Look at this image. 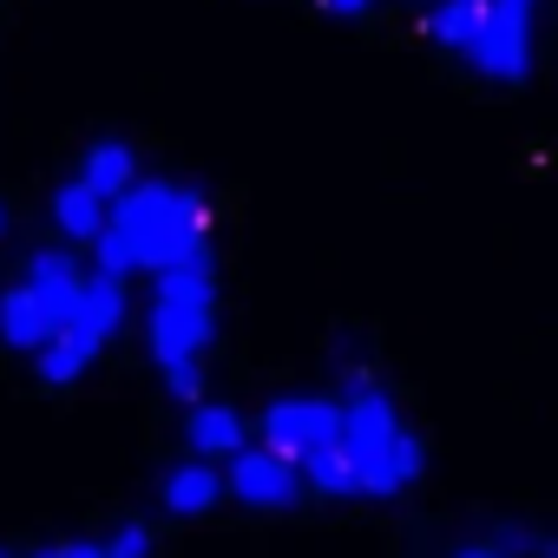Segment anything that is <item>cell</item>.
Listing matches in <instances>:
<instances>
[{"label": "cell", "mask_w": 558, "mask_h": 558, "mask_svg": "<svg viewBox=\"0 0 558 558\" xmlns=\"http://www.w3.org/2000/svg\"><path fill=\"white\" fill-rule=\"evenodd\" d=\"M93 250H99V269H112V276H132V269H151L158 276L165 263L204 250V197L184 191V184H158V178L138 184L132 178L112 197Z\"/></svg>", "instance_id": "6da1fadb"}, {"label": "cell", "mask_w": 558, "mask_h": 558, "mask_svg": "<svg viewBox=\"0 0 558 558\" xmlns=\"http://www.w3.org/2000/svg\"><path fill=\"white\" fill-rule=\"evenodd\" d=\"M217 329V276H210V250H191L178 263L158 269V296H151V355L165 388L191 408L204 388V349Z\"/></svg>", "instance_id": "7a4b0ae2"}, {"label": "cell", "mask_w": 558, "mask_h": 558, "mask_svg": "<svg viewBox=\"0 0 558 558\" xmlns=\"http://www.w3.org/2000/svg\"><path fill=\"white\" fill-rule=\"evenodd\" d=\"M342 447L355 460V493H401L408 480H421V440L401 427L395 401L368 381H355V395L342 401Z\"/></svg>", "instance_id": "3957f363"}, {"label": "cell", "mask_w": 558, "mask_h": 558, "mask_svg": "<svg viewBox=\"0 0 558 558\" xmlns=\"http://www.w3.org/2000/svg\"><path fill=\"white\" fill-rule=\"evenodd\" d=\"M466 60L486 80L519 86L532 73V14H506V8H493V0H486V14H480V27L466 40Z\"/></svg>", "instance_id": "277c9868"}, {"label": "cell", "mask_w": 558, "mask_h": 558, "mask_svg": "<svg viewBox=\"0 0 558 558\" xmlns=\"http://www.w3.org/2000/svg\"><path fill=\"white\" fill-rule=\"evenodd\" d=\"M336 434H342V401H316V395H303V401H269V408H263V447H269V453H283L290 466H296L310 447L336 440Z\"/></svg>", "instance_id": "5b68a950"}, {"label": "cell", "mask_w": 558, "mask_h": 558, "mask_svg": "<svg viewBox=\"0 0 558 558\" xmlns=\"http://www.w3.org/2000/svg\"><path fill=\"white\" fill-rule=\"evenodd\" d=\"M119 323H125V276H112V269L80 276V290H73V310H66L60 336H73L86 355H99V349L112 342Z\"/></svg>", "instance_id": "8992f818"}, {"label": "cell", "mask_w": 558, "mask_h": 558, "mask_svg": "<svg viewBox=\"0 0 558 558\" xmlns=\"http://www.w3.org/2000/svg\"><path fill=\"white\" fill-rule=\"evenodd\" d=\"M230 493H236L243 506L283 512V506H296L303 480H296V466H290L283 453H269V447H236V453H230Z\"/></svg>", "instance_id": "52a82bcc"}, {"label": "cell", "mask_w": 558, "mask_h": 558, "mask_svg": "<svg viewBox=\"0 0 558 558\" xmlns=\"http://www.w3.org/2000/svg\"><path fill=\"white\" fill-rule=\"evenodd\" d=\"M21 283L47 303V316H53V329H60V323H66V310H73V290H80V263H73L66 250H34Z\"/></svg>", "instance_id": "ba28073f"}, {"label": "cell", "mask_w": 558, "mask_h": 558, "mask_svg": "<svg viewBox=\"0 0 558 558\" xmlns=\"http://www.w3.org/2000/svg\"><path fill=\"white\" fill-rule=\"evenodd\" d=\"M184 440H191V453H204V460H230V453L243 447V421H236V408H223V401H191Z\"/></svg>", "instance_id": "9c48e42d"}, {"label": "cell", "mask_w": 558, "mask_h": 558, "mask_svg": "<svg viewBox=\"0 0 558 558\" xmlns=\"http://www.w3.org/2000/svg\"><path fill=\"white\" fill-rule=\"evenodd\" d=\"M47 336H53V316H47V303H40L27 283H14L8 296H0V342H8V349H21V355H34Z\"/></svg>", "instance_id": "30bf717a"}, {"label": "cell", "mask_w": 558, "mask_h": 558, "mask_svg": "<svg viewBox=\"0 0 558 558\" xmlns=\"http://www.w3.org/2000/svg\"><path fill=\"white\" fill-rule=\"evenodd\" d=\"M217 493H223V480H217L204 460H184V466L165 473V486H158V499H165L171 519H204V512L217 506Z\"/></svg>", "instance_id": "8fae6325"}, {"label": "cell", "mask_w": 558, "mask_h": 558, "mask_svg": "<svg viewBox=\"0 0 558 558\" xmlns=\"http://www.w3.org/2000/svg\"><path fill=\"white\" fill-rule=\"evenodd\" d=\"M132 178H138V165H132V145H119V138L93 145V151H86V165H80V184H86V191H99L106 204H112Z\"/></svg>", "instance_id": "7c38bea8"}, {"label": "cell", "mask_w": 558, "mask_h": 558, "mask_svg": "<svg viewBox=\"0 0 558 558\" xmlns=\"http://www.w3.org/2000/svg\"><path fill=\"white\" fill-rule=\"evenodd\" d=\"M296 466H303V480H310L316 493H329V499H349V493H355V460H349L342 434H336V440H323V447H310Z\"/></svg>", "instance_id": "4fadbf2b"}, {"label": "cell", "mask_w": 558, "mask_h": 558, "mask_svg": "<svg viewBox=\"0 0 558 558\" xmlns=\"http://www.w3.org/2000/svg\"><path fill=\"white\" fill-rule=\"evenodd\" d=\"M53 223H60L73 243H93V236H99V223H106V197H99V191H86V184L73 178V184H60V197H53Z\"/></svg>", "instance_id": "5bb4252c"}, {"label": "cell", "mask_w": 558, "mask_h": 558, "mask_svg": "<svg viewBox=\"0 0 558 558\" xmlns=\"http://www.w3.org/2000/svg\"><path fill=\"white\" fill-rule=\"evenodd\" d=\"M480 14H486V0H440L434 8V40L440 47H453V53H466V40H473V27H480Z\"/></svg>", "instance_id": "9a60e30c"}, {"label": "cell", "mask_w": 558, "mask_h": 558, "mask_svg": "<svg viewBox=\"0 0 558 558\" xmlns=\"http://www.w3.org/2000/svg\"><path fill=\"white\" fill-rule=\"evenodd\" d=\"M106 545H112L119 558H151V532H145V525H125V532H119V538H106Z\"/></svg>", "instance_id": "2e32d148"}, {"label": "cell", "mask_w": 558, "mask_h": 558, "mask_svg": "<svg viewBox=\"0 0 558 558\" xmlns=\"http://www.w3.org/2000/svg\"><path fill=\"white\" fill-rule=\"evenodd\" d=\"M323 8H329V14H342V21H355V14H368V8H375V0H323Z\"/></svg>", "instance_id": "e0dca14e"}, {"label": "cell", "mask_w": 558, "mask_h": 558, "mask_svg": "<svg viewBox=\"0 0 558 558\" xmlns=\"http://www.w3.org/2000/svg\"><path fill=\"white\" fill-rule=\"evenodd\" d=\"M60 558H119L112 545H60Z\"/></svg>", "instance_id": "ac0fdd59"}, {"label": "cell", "mask_w": 558, "mask_h": 558, "mask_svg": "<svg viewBox=\"0 0 558 558\" xmlns=\"http://www.w3.org/2000/svg\"><path fill=\"white\" fill-rule=\"evenodd\" d=\"M453 558H506V551H493V545H466V551H453Z\"/></svg>", "instance_id": "d6986e66"}, {"label": "cell", "mask_w": 558, "mask_h": 558, "mask_svg": "<svg viewBox=\"0 0 558 558\" xmlns=\"http://www.w3.org/2000/svg\"><path fill=\"white\" fill-rule=\"evenodd\" d=\"M0 236H8V210H0Z\"/></svg>", "instance_id": "ffe728a7"}, {"label": "cell", "mask_w": 558, "mask_h": 558, "mask_svg": "<svg viewBox=\"0 0 558 558\" xmlns=\"http://www.w3.org/2000/svg\"><path fill=\"white\" fill-rule=\"evenodd\" d=\"M40 558H60V551H40Z\"/></svg>", "instance_id": "44dd1931"}, {"label": "cell", "mask_w": 558, "mask_h": 558, "mask_svg": "<svg viewBox=\"0 0 558 558\" xmlns=\"http://www.w3.org/2000/svg\"><path fill=\"white\" fill-rule=\"evenodd\" d=\"M0 558H14V551H0Z\"/></svg>", "instance_id": "7402d4cb"}]
</instances>
